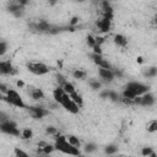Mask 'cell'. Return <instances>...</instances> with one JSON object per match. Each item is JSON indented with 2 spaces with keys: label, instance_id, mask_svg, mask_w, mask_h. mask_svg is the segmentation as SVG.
<instances>
[{
  "label": "cell",
  "instance_id": "4dcf8cb0",
  "mask_svg": "<svg viewBox=\"0 0 157 157\" xmlns=\"http://www.w3.org/2000/svg\"><path fill=\"white\" fill-rule=\"evenodd\" d=\"M97 65L99 66V68H104V69H112V64L109 63L108 60H106L104 58H103L102 60H101V61H99V63H98Z\"/></svg>",
  "mask_w": 157,
  "mask_h": 157
},
{
  "label": "cell",
  "instance_id": "e0dca14e",
  "mask_svg": "<svg viewBox=\"0 0 157 157\" xmlns=\"http://www.w3.org/2000/svg\"><path fill=\"white\" fill-rule=\"evenodd\" d=\"M69 96H70V98L72 99V101H74V102L78 106V107H82V104H83V99H82V97H81V94L80 93H77L76 91L75 92H72L71 94H69Z\"/></svg>",
  "mask_w": 157,
  "mask_h": 157
},
{
  "label": "cell",
  "instance_id": "52a82bcc",
  "mask_svg": "<svg viewBox=\"0 0 157 157\" xmlns=\"http://www.w3.org/2000/svg\"><path fill=\"white\" fill-rule=\"evenodd\" d=\"M28 110L35 119H42L48 114V110L43 107H28Z\"/></svg>",
  "mask_w": 157,
  "mask_h": 157
},
{
  "label": "cell",
  "instance_id": "ee69618b",
  "mask_svg": "<svg viewBox=\"0 0 157 157\" xmlns=\"http://www.w3.org/2000/svg\"><path fill=\"white\" fill-rule=\"evenodd\" d=\"M96 43L99 44V46H102V44L104 43V38H103V37H101V36L96 37Z\"/></svg>",
  "mask_w": 157,
  "mask_h": 157
},
{
  "label": "cell",
  "instance_id": "f6af8a7d",
  "mask_svg": "<svg viewBox=\"0 0 157 157\" xmlns=\"http://www.w3.org/2000/svg\"><path fill=\"white\" fill-rule=\"evenodd\" d=\"M16 85H17L19 88H24L25 87V81L24 80H17L16 81Z\"/></svg>",
  "mask_w": 157,
  "mask_h": 157
},
{
  "label": "cell",
  "instance_id": "7a4b0ae2",
  "mask_svg": "<svg viewBox=\"0 0 157 157\" xmlns=\"http://www.w3.org/2000/svg\"><path fill=\"white\" fill-rule=\"evenodd\" d=\"M0 129L1 131L5 134H10V135H15V136H20V131L17 129V125L16 123L11 122V120H4L0 123Z\"/></svg>",
  "mask_w": 157,
  "mask_h": 157
},
{
  "label": "cell",
  "instance_id": "816d5d0a",
  "mask_svg": "<svg viewBox=\"0 0 157 157\" xmlns=\"http://www.w3.org/2000/svg\"><path fill=\"white\" fill-rule=\"evenodd\" d=\"M92 1V4H94V5H98L99 3H101V0H91Z\"/></svg>",
  "mask_w": 157,
  "mask_h": 157
},
{
  "label": "cell",
  "instance_id": "9c48e42d",
  "mask_svg": "<svg viewBox=\"0 0 157 157\" xmlns=\"http://www.w3.org/2000/svg\"><path fill=\"white\" fill-rule=\"evenodd\" d=\"M156 102V98L155 96L151 92H146L142 94V103L141 106H144V107H151V106H154Z\"/></svg>",
  "mask_w": 157,
  "mask_h": 157
},
{
  "label": "cell",
  "instance_id": "5bb4252c",
  "mask_svg": "<svg viewBox=\"0 0 157 157\" xmlns=\"http://www.w3.org/2000/svg\"><path fill=\"white\" fill-rule=\"evenodd\" d=\"M50 27L52 26H50L46 20H39V22L36 24V30L39 32H49Z\"/></svg>",
  "mask_w": 157,
  "mask_h": 157
},
{
  "label": "cell",
  "instance_id": "d6986e66",
  "mask_svg": "<svg viewBox=\"0 0 157 157\" xmlns=\"http://www.w3.org/2000/svg\"><path fill=\"white\" fill-rule=\"evenodd\" d=\"M61 87H63V90L65 91V93H68V94H71L72 92H75V91H76L75 86L72 85L71 82H69V81H65L63 85H61Z\"/></svg>",
  "mask_w": 157,
  "mask_h": 157
},
{
  "label": "cell",
  "instance_id": "8fae6325",
  "mask_svg": "<svg viewBox=\"0 0 157 157\" xmlns=\"http://www.w3.org/2000/svg\"><path fill=\"white\" fill-rule=\"evenodd\" d=\"M64 94H65V91L63 90V87H61V86L57 87V88H55L54 91H53V97H54V99H55V102L59 103V104H61V102H63Z\"/></svg>",
  "mask_w": 157,
  "mask_h": 157
},
{
  "label": "cell",
  "instance_id": "f5cc1de1",
  "mask_svg": "<svg viewBox=\"0 0 157 157\" xmlns=\"http://www.w3.org/2000/svg\"><path fill=\"white\" fill-rule=\"evenodd\" d=\"M154 24H155V26L157 27V16H156V17L154 19Z\"/></svg>",
  "mask_w": 157,
  "mask_h": 157
},
{
  "label": "cell",
  "instance_id": "83f0119b",
  "mask_svg": "<svg viewBox=\"0 0 157 157\" xmlns=\"http://www.w3.org/2000/svg\"><path fill=\"white\" fill-rule=\"evenodd\" d=\"M86 43H87V46L90 47V48H93L94 46H96V37H93L92 35H87V37H86Z\"/></svg>",
  "mask_w": 157,
  "mask_h": 157
},
{
  "label": "cell",
  "instance_id": "7bdbcfd3",
  "mask_svg": "<svg viewBox=\"0 0 157 157\" xmlns=\"http://www.w3.org/2000/svg\"><path fill=\"white\" fill-rule=\"evenodd\" d=\"M16 3H19V4L21 5V6H24V8H25L26 5L30 3V0H16Z\"/></svg>",
  "mask_w": 157,
  "mask_h": 157
},
{
  "label": "cell",
  "instance_id": "d6a6232c",
  "mask_svg": "<svg viewBox=\"0 0 157 157\" xmlns=\"http://www.w3.org/2000/svg\"><path fill=\"white\" fill-rule=\"evenodd\" d=\"M110 101H113V102H117L118 99H119V94H118L115 91H109V97H108Z\"/></svg>",
  "mask_w": 157,
  "mask_h": 157
},
{
  "label": "cell",
  "instance_id": "4fadbf2b",
  "mask_svg": "<svg viewBox=\"0 0 157 157\" xmlns=\"http://www.w3.org/2000/svg\"><path fill=\"white\" fill-rule=\"evenodd\" d=\"M30 97L35 101H41L44 98V92L41 88H31L30 91Z\"/></svg>",
  "mask_w": 157,
  "mask_h": 157
},
{
  "label": "cell",
  "instance_id": "bcb514c9",
  "mask_svg": "<svg viewBox=\"0 0 157 157\" xmlns=\"http://www.w3.org/2000/svg\"><path fill=\"white\" fill-rule=\"evenodd\" d=\"M59 3V0H48V4L50 5V6H55Z\"/></svg>",
  "mask_w": 157,
  "mask_h": 157
},
{
  "label": "cell",
  "instance_id": "4316f807",
  "mask_svg": "<svg viewBox=\"0 0 157 157\" xmlns=\"http://www.w3.org/2000/svg\"><path fill=\"white\" fill-rule=\"evenodd\" d=\"M146 129H147V131L149 133H157V120H152V122H150L149 124H147V126H146Z\"/></svg>",
  "mask_w": 157,
  "mask_h": 157
},
{
  "label": "cell",
  "instance_id": "d590c367",
  "mask_svg": "<svg viewBox=\"0 0 157 157\" xmlns=\"http://www.w3.org/2000/svg\"><path fill=\"white\" fill-rule=\"evenodd\" d=\"M101 5H102V9H103V11L110 8V4H109L108 0H101Z\"/></svg>",
  "mask_w": 157,
  "mask_h": 157
},
{
  "label": "cell",
  "instance_id": "ba28073f",
  "mask_svg": "<svg viewBox=\"0 0 157 157\" xmlns=\"http://www.w3.org/2000/svg\"><path fill=\"white\" fill-rule=\"evenodd\" d=\"M98 75L101 78H103L106 82H112L114 80V72H113V69H104V68H99L98 70Z\"/></svg>",
  "mask_w": 157,
  "mask_h": 157
},
{
  "label": "cell",
  "instance_id": "ab89813d",
  "mask_svg": "<svg viewBox=\"0 0 157 157\" xmlns=\"http://www.w3.org/2000/svg\"><path fill=\"white\" fill-rule=\"evenodd\" d=\"M14 152H15V156H27V152H25V151L20 150L19 147H16V149L14 150Z\"/></svg>",
  "mask_w": 157,
  "mask_h": 157
},
{
  "label": "cell",
  "instance_id": "9a60e30c",
  "mask_svg": "<svg viewBox=\"0 0 157 157\" xmlns=\"http://www.w3.org/2000/svg\"><path fill=\"white\" fill-rule=\"evenodd\" d=\"M66 141H68L70 145H72V146H75V147H81V141L78 140V138L77 136H75V135H66Z\"/></svg>",
  "mask_w": 157,
  "mask_h": 157
},
{
  "label": "cell",
  "instance_id": "6da1fadb",
  "mask_svg": "<svg viewBox=\"0 0 157 157\" xmlns=\"http://www.w3.org/2000/svg\"><path fill=\"white\" fill-rule=\"evenodd\" d=\"M1 99L5 101L13 106H16V107H20V108H25L26 104L24 103V101L20 97V94L15 91V90H9V92L6 94H1Z\"/></svg>",
  "mask_w": 157,
  "mask_h": 157
},
{
  "label": "cell",
  "instance_id": "db71d44e",
  "mask_svg": "<svg viewBox=\"0 0 157 157\" xmlns=\"http://www.w3.org/2000/svg\"><path fill=\"white\" fill-rule=\"evenodd\" d=\"M78 1H82V0H78Z\"/></svg>",
  "mask_w": 157,
  "mask_h": 157
},
{
  "label": "cell",
  "instance_id": "60d3db41",
  "mask_svg": "<svg viewBox=\"0 0 157 157\" xmlns=\"http://www.w3.org/2000/svg\"><path fill=\"white\" fill-rule=\"evenodd\" d=\"M92 50H93V53H96V54H102L103 53L102 52V48H101L99 44H96V46L92 48Z\"/></svg>",
  "mask_w": 157,
  "mask_h": 157
},
{
  "label": "cell",
  "instance_id": "44dd1931",
  "mask_svg": "<svg viewBox=\"0 0 157 157\" xmlns=\"http://www.w3.org/2000/svg\"><path fill=\"white\" fill-rule=\"evenodd\" d=\"M118 152V145L115 144H110V145H107L104 147V154L106 155H114Z\"/></svg>",
  "mask_w": 157,
  "mask_h": 157
},
{
  "label": "cell",
  "instance_id": "d4e9b609",
  "mask_svg": "<svg viewBox=\"0 0 157 157\" xmlns=\"http://www.w3.org/2000/svg\"><path fill=\"white\" fill-rule=\"evenodd\" d=\"M39 149H41V147H39ZM55 149H57V147H55L54 145H50V144L47 142L46 146L42 147V152H43V155H50Z\"/></svg>",
  "mask_w": 157,
  "mask_h": 157
},
{
  "label": "cell",
  "instance_id": "603a6c76",
  "mask_svg": "<svg viewBox=\"0 0 157 157\" xmlns=\"http://www.w3.org/2000/svg\"><path fill=\"white\" fill-rule=\"evenodd\" d=\"M144 75L146 77H155V76H157V68H156V66H150V68H147L146 71L144 72Z\"/></svg>",
  "mask_w": 157,
  "mask_h": 157
},
{
  "label": "cell",
  "instance_id": "1f68e13d",
  "mask_svg": "<svg viewBox=\"0 0 157 157\" xmlns=\"http://www.w3.org/2000/svg\"><path fill=\"white\" fill-rule=\"evenodd\" d=\"M78 22H80V17L78 16H72L69 21V25H70V27H75L76 25H78Z\"/></svg>",
  "mask_w": 157,
  "mask_h": 157
},
{
  "label": "cell",
  "instance_id": "ffe728a7",
  "mask_svg": "<svg viewBox=\"0 0 157 157\" xmlns=\"http://www.w3.org/2000/svg\"><path fill=\"white\" fill-rule=\"evenodd\" d=\"M33 138V131L30 128H25L24 130L21 131V139L22 140H31Z\"/></svg>",
  "mask_w": 157,
  "mask_h": 157
},
{
  "label": "cell",
  "instance_id": "484cf974",
  "mask_svg": "<svg viewBox=\"0 0 157 157\" xmlns=\"http://www.w3.org/2000/svg\"><path fill=\"white\" fill-rule=\"evenodd\" d=\"M83 150H85L86 154H92V152H94V151L97 150V146H96V144H93V142H88V144L85 145Z\"/></svg>",
  "mask_w": 157,
  "mask_h": 157
},
{
  "label": "cell",
  "instance_id": "f35d334b",
  "mask_svg": "<svg viewBox=\"0 0 157 157\" xmlns=\"http://www.w3.org/2000/svg\"><path fill=\"white\" fill-rule=\"evenodd\" d=\"M60 30H61V28H59V27L52 26V27H50V30H49V32H48V33H50V35H57V33H59V32H60Z\"/></svg>",
  "mask_w": 157,
  "mask_h": 157
},
{
  "label": "cell",
  "instance_id": "ac0fdd59",
  "mask_svg": "<svg viewBox=\"0 0 157 157\" xmlns=\"http://www.w3.org/2000/svg\"><path fill=\"white\" fill-rule=\"evenodd\" d=\"M88 85L93 91H101V88H102V83H101L98 80H96V78H90Z\"/></svg>",
  "mask_w": 157,
  "mask_h": 157
},
{
  "label": "cell",
  "instance_id": "2e32d148",
  "mask_svg": "<svg viewBox=\"0 0 157 157\" xmlns=\"http://www.w3.org/2000/svg\"><path fill=\"white\" fill-rule=\"evenodd\" d=\"M86 71L82 70V69H75L72 71V77L75 78V80H85L86 78Z\"/></svg>",
  "mask_w": 157,
  "mask_h": 157
},
{
  "label": "cell",
  "instance_id": "c3c4849f",
  "mask_svg": "<svg viewBox=\"0 0 157 157\" xmlns=\"http://www.w3.org/2000/svg\"><path fill=\"white\" fill-rule=\"evenodd\" d=\"M136 63L138 64H144V58L141 57V55H139V57L136 58Z\"/></svg>",
  "mask_w": 157,
  "mask_h": 157
},
{
  "label": "cell",
  "instance_id": "681fc988",
  "mask_svg": "<svg viewBox=\"0 0 157 157\" xmlns=\"http://www.w3.org/2000/svg\"><path fill=\"white\" fill-rule=\"evenodd\" d=\"M113 72H114V75H115V76H119V77H122V76H123L122 71H119V70H114Z\"/></svg>",
  "mask_w": 157,
  "mask_h": 157
},
{
  "label": "cell",
  "instance_id": "f1b7e54d",
  "mask_svg": "<svg viewBox=\"0 0 157 157\" xmlns=\"http://www.w3.org/2000/svg\"><path fill=\"white\" fill-rule=\"evenodd\" d=\"M6 52H8V43L5 39H1V42H0V57H4Z\"/></svg>",
  "mask_w": 157,
  "mask_h": 157
},
{
  "label": "cell",
  "instance_id": "f546056e",
  "mask_svg": "<svg viewBox=\"0 0 157 157\" xmlns=\"http://www.w3.org/2000/svg\"><path fill=\"white\" fill-rule=\"evenodd\" d=\"M46 134L47 135H57L58 134V129L55 128L54 125H48L47 128H46Z\"/></svg>",
  "mask_w": 157,
  "mask_h": 157
},
{
  "label": "cell",
  "instance_id": "3957f363",
  "mask_svg": "<svg viewBox=\"0 0 157 157\" xmlns=\"http://www.w3.org/2000/svg\"><path fill=\"white\" fill-rule=\"evenodd\" d=\"M27 69L35 75H46L49 72V68L43 63H28Z\"/></svg>",
  "mask_w": 157,
  "mask_h": 157
},
{
  "label": "cell",
  "instance_id": "8d00e7d4",
  "mask_svg": "<svg viewBox=\"0 0 157 157\" xmlns=\"http://www.w3.org/2000/svg\"><path fill=\"white\" fill-rule=\"evenodd\" d=\"M0 92H1V94H6L9 92V88L5 83H0Z\"/></svg>",
  "mask_w": 157,
  "mask_h": 157
},
{
  "label": "cell",
  "instance_id": "277c9868",
  "mask_svg": "<svg viewBox=\"0 0 157 157\" xmlns=\"http://www.w3.org/2000/svg\"><path fill=\"white\" fill-rule=\"evenodd\" d=\"M61 106L68 110V112H70V113H72V114H77L78 113V109H80V107L72 101L71 98H70V96L68 93H65L64 94V98H63V102H61Z\"/></svg>",
  "mask_w": 157,
  "mask_h": 157
},
{
  "label": "cell",
  "instance_id": "e575fe53",
  "mask_svg": "<svg viewBox=\"0 0 157 157\" xmlns=\"http://www.w3.org/2000/svg\"><path fill=\"white\" fill-rule=\"evenodd\" d=\"M141 103H142V94H138V96L134 98V104L141 106Z\"/></svg>",
  "mask_w": 157,
  "mask_h": 157
},
{
  "label": "cell",
  "instance_id": "7c38bea8",
  "mask_svg": "<svg viewBox=\"0 0 157 157\" xmlns=\"http://www.w3.org/2000/svg\"><path fill=\"white\" fill-rule=\"evenodd\" d=\"M113 41H114V43H115V46H118V47L124 48V47L128 46V38H126L125 36L120 35V33H118V35L114 36V39H113Z\"/></svg>",
  "mask_w": 157,
  "mask_h": 157
},
{
  "label": "cell",
  "instance_id": "f907efd6",
  "mask_svg": "<svg viewBox=\"0 0 157 157\" xmlns=\"http://www.w3.org/2000/svg\"><path fill=\"white\" fill-rule=\"evenodd\" d=\"M46 145H47V142H44V141H41V142H38V147H44V146H46Z\"/></svg>",
  "mask_w": 157,
  "mask_h": 157
},
{
  "label": "cell",
  "instance_id": "8992f818",
  "mask_svg": "<svg viewBox=\"0 0 157 157\" xmlns=\"http://www.w3.org/2000/svg\"><path fill=\"white\" fill-rule=\"evenodd\" d=\"M126 87L128 88H130V90H133V91H135L136 92V94H144V93H146V92H149V86H146V85H142V83H140V82H129L128 85H126Z\"/></svg>",
  "mask_w": 157,
  "mask_h": 157
},
{
  "label": "cell",
  "instance_id": "b9f144b4",
  "mask_svg": "<svg viewBox=\"0 0 157 157\" xmlns=\"http://www.w3.org/2000/svg\"><path fill=\"white\" fill-rule=\"evenodd\" d=\"M109 91L110 90H104V91H102L101 92V98H108L109 97Z\"/></svg>",
  "mask_w": 157,
  "mask_h": 157
},
{
  "label": "cell",
  "instance_id": "30bf717a",
  "mask_svg": "<svg viewBox=\"0 0 157 157\" xmlns=\"http://www.w3.org/2000/svg\"><path fill=\"white\" fill-rule=\"evenodd\" d=\"M110 21H112V20L103 17L102 20L97 21V22H96V25H97L98 30H99L101 32H108V31L110 30Z\"/></svg>",
  "mask_w": 157,
  "mask_h": 157
},
{
  "label": "cell",
  "instance_id": "5b68a950",
  "mask_svg": "<svg viewBox=\"0 0 157 157\" xmlns=\"http://www.w3.org/2000/svg\"><path fill=\"white\" fill-rule=\"evenodd\" d=\"M0 72H1V75H15L17 71L15 70L11 61L6 60V61H0Z\"/></svg>",
  "mask_w": 157,
  "mask_h": 157
},
{
  "label": "cell",
  "instance_id": "7402d4cb",
  "mask_svg": "<svg viewBox=\"0 0 157 157\" xmlns=\"http://www.w3.org/2000/svg\"><path fill=\"white\" fill-rule=\"evenodd\" d=\"M141 155H142L144 157H156V156H157L156 152L152 150V147H149V146L141 149Z\"/></svg>",
  "mask_w": 157,
  "mask_h": 157
},
{
  "label": "cell",
  "instance_id": "cb8c5ba5",
  "mask_svg": "<svg viewBox=\"0 0 157 157\" xmlns=\"http://www.w3.org/2000/svg\"><path fill=\"white\" fill-rule=\"evenodd\" d=\"M136 96H138L136 92H135V91H133V90H130V88H128V87H125V90L123 91V97H126V98H131V99H134Z\"/></svg>",
  "mask_w": 157,
  "mask_h": 157
},
{
  "label": "cell",
  "instance_id": "74e56055",
  "mask_svg": "<svg viewBox=\"0 0 157 157\" xmlns=\"http://www.w3.org/2000/svg\"><path fill=\"white\" fill-rule=\"evenodd\" d=\"M122 102L124 104H126V106H130V104H134V99L126 98V97H122Z\"/></svg>",
  "mask_w": 157,
  "mask_h": 157
},
{
  "label": "cell",
  "instance_id": "7dc6e473",
  "mask_svg": "<svg viewBox=\"0 0 157 157\" xmlns=\"http://www.w3.org/2000/svg\"><path fill=\"white\" fill-rule=\"evenodd\" d=\"M0 119H1V122L8 120V118H6V115H5L4 112H0Z\"/></svg>",
  "mask_w": 157,
  "mask_h": 157
},
{
  "label": "cell",
  "instance_id": "836d02e7",
  "mask_svg": "<svg viewBox=\"0 0 157 157\" xmlns=\"http://www.w3.org/2000/svg\"><path fill=\"white\" fill-rule=\"evenodd\" d=\"M55 80H57V82L59 83V86H61V85H63V83L66 81L65 77L61 75V74H57V75H55Z\"/></svg>",
  "mask_w": 157,
  "mask_h": 157
}]
</instances>
